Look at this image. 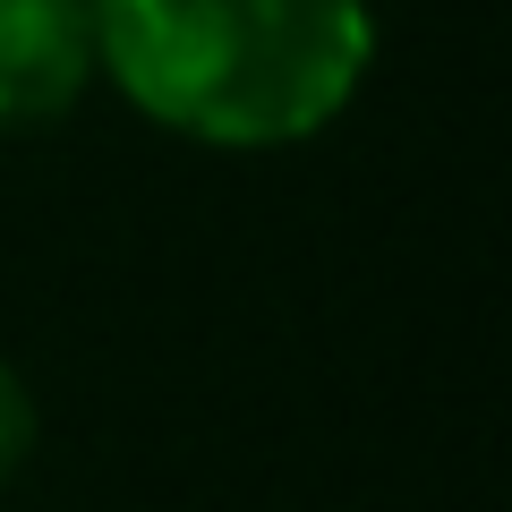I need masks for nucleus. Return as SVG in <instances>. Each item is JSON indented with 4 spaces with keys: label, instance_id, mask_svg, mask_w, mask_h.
<instances>
[{
    "label": "nucleus",
    "instance_id": "f257e3e1",
    "mask_svg": "<svg viewBox=\"0 0 512 512\" xmlns=\"http://www.w3.org/2000/svg\"><path fill=\"white\" fill-rule=\"evenodd\" d=\"M94 69L197 146H299L376 60L367 0H86Z\"/></svg>",
    "mask_w": 512,
    "mask_h": 512
},
{
    "label": "nucleus",
    "instance_id": "f03ea898",
    "mask_svg": "<svg viewBox=\"0 0 512 512\" xmlns=\"http://www.w3.org/2000/svg\"><path fill=\"white\" fill-rule=\"evenodd\" d=\"M86 77H94L86 0H0V137L69 120Z\"/></svg>",
    "mask_w": 512,
    "mask_h": 512
},
{
    "label": "nucleus",
    "instance_id": "7ed1b4c3",
    "mask_svg": "<svg viewBox=\"0 0 512 512\" xmlns=\"http://www.w3.org/2000/svg\"><path fill=\"white\" fill-rule=\"evenodd\" d=\"M26 453H35V393L18 384V367L0 359V487L26 470Z\"/></svg>",
    "mask_w": 512,
    "mask_h": 512
}]
</instances>
